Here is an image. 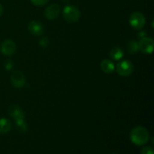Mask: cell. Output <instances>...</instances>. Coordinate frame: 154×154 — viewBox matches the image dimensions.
<instances>
[{"label": "cell", "mask_w": 154, "mask_h": 154, "mask_svg": "<svg viewBox=\"0 0 154 154\" xmlns=\"http://www.w3.org/2000/svg\"><path fill=\"white\" fill-rule=\"evenodd\" d=\"M150 138V135L146 128L136 126L130 132V140L137 146H142L147 144Z\"/></svg>", "instance_id": "6da1fadb"}, {"label": "cell", "mask_w": 154, "mask_h": 154, "mask_svg": "<svg viewBox=\"0 0 154 154\" xmlns=\"http://www.w3.org/2000/svg\"><path fill=\"white\" fill-rule=\"evenodd\" d=\"M63 15L64 19L69 23H75L80 19L81 12L74 5H67L63 8Z\"/></svg>", "instance_id": "7a4b0ae2"}, {"label": "cell", "mask_w": 154, "mask_h": 154, "mask_svg": "<svg viewBox=\"0 0 154 154\" xmlns=\"http://www.w3.org/2000/svg\"><path fill=\"white\" fill-rule=\"evenodd\" d=\"M129 24L135 29H141L144 26L146 23V19L142 13L138 11L133 12L129 16Z\"/></svg>", "instance_id": "3957f363"}, {"label": "cell", "mask_w": 154, "mask_h": 154, "mask_svg": "<svg viewBox=\"0 0 154 154\" xmlns=\"http://www.w3.org/2000/svg\"><path fill=\"white\" fill-rule=\"evenodd\" d=\"M115 69L119 75L127 77L134 72V65L129 60H123L116 66Z\"/></svg>", "instance_id": "277c9868"}, {"label": "cell", "mask_w": 154, "mask_h": 154, "mask_svg": "<svg viewBox=\"0 0 154 154\" xmlns=\"http://www.w3.org/2000/svg\"><path fill=\"white\" fill-rule=\"evenodd\" d=\"M138 50L146 54H152L153 51L154 42L152 38L144 37L138 42Z\"/></svg>", "instance_id": "5b68a950"}, {"label": "cell", "mask_w": 154, "mask_h": 154, "mask_svg": "<svg viewBox=\"0 0 154 154\" xmlns=\"http://www.w3.org/2000/svg\"><path fill=\"white\" fill-rule=\"evenodd\" d=\"M17 46L16 44L11 39H6L1 44L0 46V51H1L2 54L4 55L7 56V57H10L14 54L16 52Z\"/></svg>", "instance_id": "8992f818"}, {"label": "cell", "mask_w": 154, "mask_h": 154, "mask_svg": "<svg viewBox=\"0 0 154 154\" xmlns=\"http://www.w3.org/2000/svg\"><path fill=\"white\" fill-rule=\"evenodd\" d=\"M11 81L14 87L17 88L23 87L26 84L25 76L20 71H15L11 75Z\"/></svg>", "instance_id": "52a82bcc"}, {"label": "cell", "mask_w": 154, "mask_h": 154, "mask_svg": "<svg viewBox=\"0 0 154 154\" xmlns=\"http://www.w3.org/2000/svg\"><path fill=\"white\" fill-rule=\"evenodd\" d=\"M28 29L32 35L35 36H40L45 32V27L39 21L32 20L29 23Z\"/></svg>", "instance_id": "ba28073f"}, {"label": "cell", "mask_w": 154, "mask_h": 154, "mask_svg": "<svg viewBox=\"0 0 154 154\" xmlns=\"http://www.w3.org/2000/svg\"><path fill=\"white\" fill-rule=\"evenodd\" d=\"M60 14V7L57 4L50 5L45 10V16L48 20H55Z\"/></svg>", "instance_id": "9c48e42d"}, {"label": "cell", "mask_w": 154, "mask_h": 154, "mask_svg": "<svg viewBox=\"0 0 154 154\" xmlns=\"http://www.w3.org/2000/svg\"><path fill=\"white\" fill-rule=\"evenodd\" d=\"M8 114L9 115L11 116L15 120L24 119V117H25L23 111L21 110V108H20L18 105H16L10 106V108H8Z\"/></svg>", "instance_id": "30bf717a"}, {"label": "cell", "mask_w": 154, "mask_h": 154, "mask_svg": "<svg viewBox=\"0 0 154 154\" xmlns=\"http://www.w3.org/2000/svg\"><path fill=\"white\" fill-rule=\"evenodd\" d=\"M100 68L102 72H105V73L111 74L115 69V66L111 60L105 59V60H102V63H101Z\"/></svg>", "instance_id": "8fae6325"}, {"label": "cell", "mask_w": 154, "mask_h": 154, "mask_svg": "<svg viewBox=\"0 0 154 154\" xmlns=\"http://www.w3.org/2000/svg\"><path fill=\"white\" fill-rule=\"evenodd\" d=\"M109 56L112 60H120L124 57V53L123 50L118 46H115L110 51Z\"/></svg>", "instance_id": "7c38bea8"}, {"label": "cell", "mask_w": 154, "mask_h": 154, "mask_svg": "<svg viewBox=\"0 0 154 154\" xmlns=\"http://www.w3.org/2000/svg\"><path fill=\"white\" fill-rule=\"evenodd\" d=\"M12 128L11 123L10 120L6 118L0 119V134H6L11 131Z\"/></svg>", "instance_id": "4fadbf2b"}, {"label": "cell", "mask_w": 154, "mask_h": 154, "mask_svg": "<svg viewBox=\"0 0 154 154\" xmlns=\"http://www.w3.org/2000/svg\"><path fill=\"white\" fill-rule=\"evenodd\" d=\"M126 48H127V51L129 54H135V52L138 51V42L134 40L129 41L127 45H126Z\"/></svg>", "instance_id": "5bb4252c"}, {"label": "cell", "mask_w": 154, "mask_h": 154, "mask_svg": "<svg viewBox=\"0 0 154 154\" xmlns=\"http://www.w3.org/2000/svg\"><path fill=\"white\" fill-rule=\"evenodd\" d=\"M17 124V129L21 132H26L28 129V126H27L26 123L25 122L24 119H20V120H15Z\"/></svg>", "instance_id": "9a60e30c"}, {"label": "cell", "mask_w": 154, "mask_h": 154, "mask_svg": "<svg viewBox=\"0 0 154 154\" xmlns=\"http://www.w3.org/2000/svg\"><path fill=\"white\" fill-rule=\"evenodd\" d=\"M49 0H31L32 3L36 6H43L48 2Z\"/></svg>", "instance_id": "2e32d148"}, {"label": "cell", "mask_w": 154, "mask_h": 154, "mask_svg": "<svg viewBox=\"0 0 154 154\" xmlns=\"http://www.w3.org/2000/svg\"><path fill=\"white\" fill-rule=\"evenodd\" d=\"M141 154H153V149L151 147H150V146L144 147L141 150Z\"/></svg>", "instance_id": "e0dca14e"}, {"label": "cell", "mask_w": 154, "mask_h": 154, "mask_svg": "<svg viewBox=\"0 0 154 154\" xmlns=\"http://www.w3.org/2000/svg\"><path fill=\"white\" fill-rule=\"evenodd\" d=\"M2 13H3V8L2 6V5L0 4V16L2 14Z\"/></svg>", "instance_id": "ac0fdd59"}, {"label": "cell", "mask_w": 154, "mask_h": 154, "mask_svg": "<svg viewBox=\"0 0 154 154\" xmlns=\"http://www.w3.org/2000/svg\"><path fill=\"white\" fill-rule=\"evenodd\" d=\"M111 154H117V153H111Z\"/></svg>", "instance_id": "d6986e66"}]
</instances>
